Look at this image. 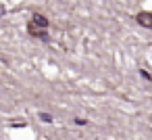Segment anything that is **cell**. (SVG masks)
I'll list each match as a JSON object with an SVG mask.
<instances>
[{
    "instance_id": "cell-4",
    "label": "cell",
    "mask_w": 152,
    "mask_h": 140,
    "mask_svg": "<svg viewBox=\"0 0 152 140\" xmlns=\"http://www.w3.org/2000/svg\"><path fill=\"white\" fill-rule=\"evenodd\" d=\"M4 13H7V7H4V4H0V17H2Z\"/></svg>"
},
{
    "instance_id": "cell-2",
    "label": "cell",
    "mask_w": 152,
    "mask_h": 140,
    "mask_svg": "<svg viewBox=\"0 0 152 140\" xmlns=\"http://www.w3.org/2000/svg\"><path fill=\"white\" fill-rule=\"evenodd\" d=\"M135 21H137L142 27L152 29V11H140V13L135 15Z\"/></svg>"
},
{
    "instance_id": "cell-3",
    "label": "cell",
    "mask_w": 152,
    "mask_h": 140,
    "mask_svg": "<svg viewBox=\"0 0 152 140\" xmlns=\"http://www.w3.org/2000/svg\"><path fill=\"white\" fill-rule=\"evenodd\" d=\"M40 119H42V121H46V123H50V121H52V117H50L48 113H40Z\"/></svg>"
},
{
    "instance_id": "cell-5",
    "label": "cell",
    "mask_w": 152,
    "mask_h": 140,
    "mask_svg": "<svg viewBox=\"0 0 152 140\" xmlns=\"http://www.w3.org/2000/svg\"><path fill=\"white\" fill-rule=\"evenodd\" d=\"M150 123H152V115H150Z\"/></svg>"
},
{
    "instance_id": "cell-1",
    "label": "cell",
    "mask_w": 152,
    "mask_h": 140,
    "mask_svg": "<svg viewBox=\"0 0 152 140\" xmlns=\"http://www.w3.org/2000/svg\"><path fill=\"white\" fill-rule=\"evenodd\" d=\"M48 25H50V21H48L44 15L34 13V15H31V19H29V23H27V34H29L31 38L48 40Z\"/></svg>"
}]
</instances>
